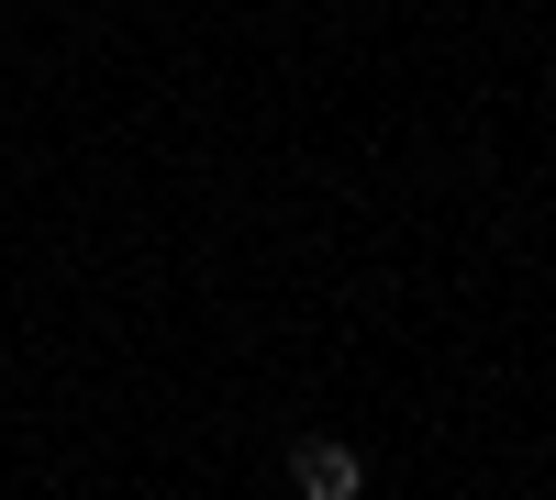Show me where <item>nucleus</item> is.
Wrapping results in <instances>:
<instances>
[{
    "label": "nucleus",
    "instance_id": "f257e3e1",
    "mask_svg": "<svg viewBox=\"0 0 556 500\" xmlns=\"http://www.w3.org/2000/svg\"><path fill=\"white\" fill-rule=\"evenodd\" d=\"M290 489H301V500H356V489H367V457H356L345 434H312L301 457H290Z\"/></svg>",
    "mask_w": 556,
    "mask_h": 500
},
{
    "label": "nucleus",
    "instance_id": "f03ea898",
    "mask_svg": "<svg viewBox=\"0 0 556 500\" xmlns=\"http://www.w3.org/2000/svg\"><path fill=\"white\" fill-rule=\"evenodd\" d=\"M545 457H556V434H545Z\"/></svg>",
    "mask_w": 556,
    "mask_h": 500
}]
</instances>
